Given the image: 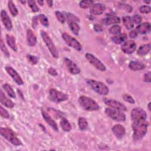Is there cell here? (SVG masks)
I'll list each match as a JSON object with an SVG mask.
<instances>
[{
    "label": "cell",
    "instance_id": "1",
    "mask_svg": "<svg viewBox=\"0 0 151 151\" xmlns=\"http://www.w3.org/2000/svg\"><path fill=\"white\" fill-rule=\"evenodd\" d=\"M148 122L146 120L133 122L132 124L133 130V139L135 141H138L142 139L146 134L147 131Z\"/></svg>",
    "mask_w": 151,
    "mask_h": 151
},
{
    "label": "cell",
    "instance_id": "2",
    "mask_svg": "<svg viewBox=\"0 0 151 151\" xmlns=\"http://www.w3.org/2000/svg\"><path fill=\"white\" fill-rule=\"evenodd\" d=\"M78 103L81 107L87 111H96L100 107L97 103L90 97L81 96L78 98Z\"/></svg>",
    "mask_w": 151,
    "mask_h": 151
},
{
    "label": "cell",
    "instance_id": "3",
    "mask_svg": "<svg viewBox=\"0 0 151 151\" xmlns=\"http://www.w3.org/2000/svg\"><path fill=\"white\" fill-rule=\"evenodd\" d=\"M0 134L13 145L18 146L22 145L21 140L17 137L14 132L8 127H1Z\"/></svg>",
    "mask_w": 151,
    "mask_h": 151
},
{
    "label": "cell",
    "instance_id": "4",
    "mask_svg": "<svg viewBox=\"0 0 151 151\" xmlns=\"http://www.w3.org/2000/svg\"><path fill=\"white\" fill-rule=\"evenodd\" d=\"M89 86L97 94L101 96H106L109 93L108 87L104 83L94 80L89 79L86 81Z\"/></svg>",
    "mask_w": 151,
    "mask_h": 151
},
{
    "label": "cell",
    "instance_id": "5",
    "mask_svg": "<svg viewBox=\"0 0 151 151\" xmlns=\"http://www.w3.org/2000/svg\"><path fill=\"white\" fill-rule=\"evenodd\" d=\"M41 37L45 44L46 46L47 47L48 49L49 50L50 53L52 55L54 58H57L58 57V51L55 47V45H54L53 41L51 39L50 37L48 35V34L44 31H41Z\"/></svg>",
    "mask_w": 151,
    "mask_h": 151
},
{
    "label": "cell",
    "instance_id": "6",
    "mask_svg": "<svg viewBox=\"0 0 151 151\" xmlns=\"http://www.w3.org/2000/svg\"><path fill=\"white\" fill-rule=\"evenodd\" d=\"M105 113L110 118L117 122H124L126 120V115L121 110L109 107L105 109Z\"/></svg>",
    "mask_w": 151,
    "mask_h": 151
},
{
    "label": "cell",
    "instance_id": "7",
    "mask_svg": "<svg viewBox=\"0 0 151 151\" xmlns=\"http://www.w3.org/2000/svg\"><path fill=\"white\" fill-rule=\"evenodd\" d=\"M68 99V96L61 91H58L55 88H51L49 91V99L55 103L64 101Z\"/></svg>",
    "mask_w": 151,
    "mask_h": 151
},
{
    "label": "cell",
    "instance_id": "8",
    "mask_svg": "<svg viewBox=\"0 0 151 151\" xmlns=\"http://www.w3.org/2000/svg\"><path fill=\"white\" fill-rule=\"evenodd\" d=\"M62 38L65 43L70 47L73 48L77 51H81L82 50V46L81 44L74 37L69 35L66 32L62 34Z\"/></svg>",
    "mask_w": 151,
    "mask_h": 151
},
{
    "label": "cell",
    "instance_id": "9",
    "mask_svg": "<svg viewBox=\"0 0 151 151\" xmlns=\"http://www.w3.org/2000/svg\"><path fill=\"white\" fill-rule=\"evenodd\" d=\"M85 57L86 59L88 61V62L97 70L101 71H105L106 70V68L104 64L94 55L87 52L85 55Z\"/></svg>",
    "mask_w": 151,
    "mask_h": 151
},
{
    "label": "cell",
    "instance_id": "10",
    "mask_svg": "<svg viewBox=\"0 0 151 151\" xmlns=\"http://www.w3.org/2000/svg\"><path fill=\"white\" fill-rule=\"evenodd\" d=\"M131 117L133 122L146 120L147 114L146 111L140 107H135L131 111Z\"/></svg>",
    "mask_w": 151,
    "mask_h": 151
},
{
    "label": "cell",
    "instance_id": "11",
    "mask_svg": "<svg viewBox=\"0 0 151 151\" xmlns=\"http://www.w3.org/2000/svg\"><path fill=\"white\" fill-rule=\"evenodd\" d=\"M103 101L107 106H109V107H110L111 108L116 109H117L119 110H123V111L126 110V107L123 104H122V103H120L116 100L104 98Z\"/></svg>",
    "mask_w": 151,
    "mask_h": 151
},
{
    "label": "cell",
    "instance_id": "12",
    "mask_svg": "<svg viewBox=\"0 0 151 151\" xmlns=\"http://www.w3.org/2000/svg\"><path fill=\"white\" fill-rule=\"evenodd\" d=\"M5 70L7 73L12 78L14 81L18 85H22L24 81L17 71L11 66H6Z\"/></svg>",
    "mask_w": 151,
    "mask_h": 151
},
{
    "label": "cell",
    "instance_id": "13",
    "mask_svg": "<svg viewBox=\"0 0 151 151\" xmlns=\"http://www.w3.org/2000/svg\"><path fill=\"white\" fill-rule=\"evenodd\" d=\"M136 49V44L134 41L129 40L123 44L121 47L122 51L127 54L133 53Z\"/></svg>",
    "mask_w": 151,
    "mask_h": 151
},
{
    "label": "cell",
    "instance_id": "14",
    "mask_svg": "<svg viewBox=\"0 0 151 151\" xmlns=\"http://www.w3.org/2000/svg\"><path fill=\"white\" fill-rule=\"evenodd\" d=\"M64 63L67 67V70L71 74L76 75V74H78L80 73L81 70H80V68L77 65V64L76 63H74L70 59H69L68 58H65Z\"/></svg>",
    "mask_w": 151,
    "mask_h": 151
},
{
    "label": "cell",
    "instance_id": "15",
    "mask_svg": "<svg viewBox=\"0 0 151 151\" xmlns=\"http://www.w3.org/2000/svg\"><path fill=\"white\" fill-rule=\"evenodd\" d=\"M1 18L3 23V25H4L5 28L8 31H11L12 28V23L6 11L5 10L1 11Z\"/></svg>",
    "mask_w": 151,
    "mask_h": 151
},
{
    "label": "cell",
    "instance_id": "16",
    "mask_svg": "<svg viewBox=\"0 0 151 151\" xmlns=\"http://www.w3.org/2000/svg\"><path fill=\"white\" fill-rule=\"evenodd\" d=\"M106 9V6L103 4L96 3L94 4L90 9V12L95 15H100L102 14Z\"/></svg>",
    "mask_w": 151,
    "mask_h": 151
},
{
    "label": "cell",
    "instance_id": "17",
    "mask_svg": "<svg viewBox=\"0 0 151 151\" xmlns=\"http://www.w3.org/2000/svg\"><path fill=\"white\" fill-rule=\"evenodd\" d=\"M111 130L117 139H122V137H123L126 132L124 126L120 124H117L113 126Z\"/></svg>",
    "mask_w": 151,
    "mask_h": 151
},
{
    "label": "cell",
    "instance_id": "18",
    "mask_svg": "<svg viewBox=\"0 0 151 151\" xmlns=\"http://www.w3.org/2000/svg\"><path fill=\"white\" fill-rule=\"evenodd\" d=\"M41 113L42 116L44 119V120L56 132H58V127L55 123V122L51 118V117L49 115L48 113H47L44 110H41Z\"/></svg>",
    "mask_w": 151,
    "mask_h": 151
},
{
    "label": "cell",
    "instance_id": "19",
    "mask_svg": "<svg viewBox=\"0 0 151 151\" xmlns=\"http://www.w3.org/2000/svg\"><path fill=\"white\" fill-rule=\"evenodd\" d=\"M0 101H1V103L3 106H4L8 108L11 109V108L14 107L15 106V103L5 95V94L3 93L2 90H1V91H0Z\"/></svg>",
    "mask_w": 151,
    "mask_h": 151
},
{
    "label": "cell",
    "instance_id": "20",
    "mask_svg": "<svg viewBox=\"0 0 151 151\" xmlns=\"http://www.w3.org/2000/svg\"><path fill=\"white\" fill-rule=\"evenodd\" d=\"M150 28L149 22H144L137 25L136 28V31L140 34H146L150 32Z\"/></svg>",
    "mask_w": 151,
    "mask_h": 151
},
{
    "label": "cell",
    "instance_id": "21",
    "mask_svg": "<svg viewBox=\"0 0 151 151\" xmlns=\"http://www.w3.org/2000/svg\"><path fill=\"white\" fill-rule=\"evenodd\" d=\"M120 22V19L119 17L116 16H110L107 18L101 19V22L105 25H109L111 24H119Z\"/></svg>",
    "mask_w": 151,
    "mask_h": 151
},
{
    "label": "cell",
    "instance_id": "22",
    "mask_svg": "<svg viewBox=\"0 0 151 151\" xmlns=\"http://www.w3.org/2000/svg\"><path fill=\"white\" fill-rule=\"evenodd\" d=\"M27 40L28 45L29 46H34L37 43V38L32 31L30 29L27 31Z\"/></svg>",
    "mask_w": 151,
    "mask_h": 151
},
{
    "label": "cell",
    "instance_id": "23",
    "mask_svg": "<svg viewBox=\"0 0 151 151\" xmlns=\"http://www.w3.org/2000/svg\"><path fill=\"white\" fill-rule=\"evenodd\" d=\"M129 67L131 70L136 71L143 70L145 68V65L139 61H132L129 64Z\"/></svg>",
    "mask_w": 151,
    "mask_h": 151
},
{
    "label": "cell",
    "instance_id": "24",
    "mask_svg": "<svg viewBox=\"0 0 151 151\" xmlns=\"http://www.w3.org/2000/svg\"><path fill=\"white\" fill-rule=\"evenodd\" d=\"M6 43L8 45V46L14 51H17L18 48H17V45L15 42V38L14 37H13L12 35H9V34H6Z\"/></svg>",
    "mask_w": 151,
    "mask_h": 151
},
{
    "label": "cell",
    "instance_id": "25",
    "mask_svg": "<svg viewBox=\"0 0 151 151\" xmlns=\"http://www.w3.org/2000/svg\"><path fill=\"white\" fill-rule=\"evenodd\" d=\"M150 50V44H146L141 45L137 51V54L140 56L146 55Z\"/></svg>",
    "mask_w": 151,
    "mask_h": 151
},
{
    "label": "cell",
    "instance_id": "26",
    "mask_svg": "<svg viewBox=\"0 0 151 151\" xmlns=\"http://www.w3.org/2000/svg\"><path fill=\"white\" fill-rule=\"evenodd\" d=\"M127 38L125 34H120L111 37V41L116 44H120L124 42Z\"/></svg>",
    "mask_w": 151,
    "mask_h": 151
},
{
    "label": "cell",
    "instance_id": "27",
    "mask_svg": "<svg viewBox=\"0 0 151 151\" xmlns=\"http://www.w3.org/2000/svg\"><path fill=\"white\" fill-rule=\"evenodd\" d=\"M68 25L72 32L76 35H78L80 29V27L78 24L74 21H68Z\"/></svg>",
    "mask_w": 151,
    "mask_h": 151
},
{
    "label": "cell",
    "instance_id": "28",
    "mask_svg": "<svg viewBox=\"0 0 151 151\" xmlns=\"http://www.w3.org/2000/svg\"><path fill=\"white\" fill-rule=\"evenodd\" d=\"M123 22L126 29H131L134 27V23L130 16H124L122 18Z\"/></svg>",
    "mask_w": 151,
    "mask_h": 151
},
{
    "label": "cell",
    "instance_id": "29",
    "mask_svg": "<svg viewBox=\"0 0 151 151\" xmlns=\"http://www.w3.org/2000/svg\"><path fill=\"white\" fill-rule=\"evenodd\" d=\"M2 88L5 90V91L6 92V93L8 94V95L11 97V98H15L16 97V94L15 91H14L13 88H12V87L8 83H5L4 84L2 85Z\"/></svg>",
    "mask_w": 151,
    "mask_h": 151
},
{
    "label": "cell",
    "instance_id": "30",
    "mask_svg": "<svg viewBox=\"0 0 151 151\" xmlns=\"http://www.w3.org/2000/svg\"><path fill=\"white\" fill-rule=\"evenodd\" d=\"M60 126L62 129L65 132H70L71 130V125L68 120L65 118H63L60 122Z\"/></svg>",
    "mask_w": 151,
    "mask_h": 151
},
{
    "label": "cell",
    "instance_id": "31",
    "mask_svg": "<svg viewBox=\"0 0 151 151\" xmlns=\"http://www.w3.org/2000/svg\"><path fill=\"white\" fill-rule=\"evenodd\" d=\"M78 125L80 130H85L88 127L87 120L83 117H80L78 120Z\"/></svg>",
    "mask_w": 151,
    "mask_h": 151
},
{
    "label": "cell",
    "instance_id": "32",
    "mask_svg": "<svg viewBox=\"0 0 151 151\" xmlns=\"http://www.w3.org/2000/svg\"><path fill=\"white\" fill-rule=\"evenodd\" d=\"M8 8L10 11V12H11V14H12V16L15 17V16H17L18 15V9L16 7L14 3L12 1H9L8 2Z\"/></svg>",
    "mask_w": 151,
    "mask_h": 151
},
{
    "label": "cell",
    "instance_id": "33",
    "mask_svg": "<svg viewBox=\"0 0 151 151\" xmlns=\"http://www.w3.org/2000/svg\"><path fill=\"white\" fill-rule=\"evenodd\" d=\"M109 31L111 34L118 35L121 33V27L118 25H114L109 28Z\"/></svg>",
    "mask_w": 151,
    "mask_h": 151
},
{
    "label": "cell",
    "instance_id": "34",
    "mask_svg": "<svg viewBox=\"0 0 151 151\" xmlns=\"http://www.w3.org/2000/svg\"><path fill=\"white\" fill-rule=\"evenodd\" d=\"M93 1H81L79 2V6L83 9H86L91 6L94 4Z\"/></svg>",
    "mask_w": 151,
    "mask_h": 151
},
{
    "label": "cell",
    "instance_id": "35",
    "mask_svg": "<svg viewBox=\"0 0 151 151\" xmlns=\"http://www.w3.org/2000/svg\"><path fill=\"white\" fill-rule=\"evenodd\" d=\"M38 18L42 25H44L45 27H48L49 25L48 19V18L44 14H40L38 16Z\"/></svg>",
    "mask_w": 151,
    "mask_h": 151
},
{
    "label": "cell",
    "instance_id": "36",
    "mask_svg": "<svg viewBox=\"0 0 151 151\" xmlns=\"http://www.w3.org/2000/svg\"><path fill=\"white\" fill-rule=\"evenodd\" d=\"M27 2H28V6L30 7V8L31 9L32 12H37L39 11V8L37 5L35 1L29 0V1H28Z\"/></svg>",
    "mask_w": 151,
    "mask_h": 151
},
{
    "label": "cell",
    "instance_id": "37",
    "mask_svg": "<svg viewBox=\"0 0 151 151\" xmlns=\"http://www.w3.org/2000/svg\"><path fill=\"white\" fill-rule=\"evenodd\" d=\"M55 15L59 22H60L61 24H64L65 22V18L62 12L58 11H56L55 12Z\"/></svg>",
    "mask_w": 151,
    "mask_h": 151
},
{
    "label": "cell",
    "instance_id": "38",
    "mask_svg": "<svg viewBox=\"0 0 151 151\" xmlns=\"http://www.w3.org/2000/svg\"><path fill=\"white\" fill-rule=\"evenodd\" d=\"M0 47H1V50L2 51V52L4 53V54L6 57H9L10 56V54L8 50V49L6 48L5 44L3 42L2 39H1V42H0Z\"/></svg>",
    "mask_w": 151,
    "mask_h": 151
},
{
    "label": "cell",
    "instance_id": "39",
    "mask_svg": "<svg viewBox=\"0 0 151 151\" xmlns=\"http://www.w3.org/2000/svg\"><path fill=\"white\" fill-rule=\"evenodd\" d=\"M27 58L28 60V61L29 63H31L32 64H36L38 63L39 58L38 57H37V56L35 55H30L28 54L27 55Z\"/></svg>",
    "mask_w": 151,
    "mask_h": 151
},
{
    "label": "cell",
    "instance_id": "40",
    "mask_svg": "<svg viewBox=\"0 0 151 151\" xmlns=\"http://www.w3.org/2000/svg\"><path fill=\"white\" fill-rule=\"evenodd\" d=\"M67 21H74L76 22H80L79 18L74 15L73 14L71 13H68L67 14Z\"/></svg>",
    "mask_w": 151,
    "mask_h": 151
},
{
    "label": "cell",
    "instance_id": "41",
    "mask_svg": "<svg viewBox=\"0 0 151 151\" xmlns=\"http://www.w3.org/2000/svg\"><path fill=\"white\" fill-rule=\"evenodd\" d=\"M122 97H123V100H124L125 101H126V102H127V103H130V104H134V103H135L134 100L133 98L131 96H130L129 94H124Z\"/></svg>",
    "mask_w": 151,
    "mask_h": 151
},
{
    "label": "cell",
    "instance_id": "42",
    "mask_svg": "<svg viewBox=\"0 0 151 151\" xmlns=\"http://www.w3.org/2000/svg\"><path fill=\"white\" fill-rule=\"evenodd\" d=\"M139 11L142 14H148L151 11V8L148 5H142L139 8Z\"/></svg>",
    "mask_w": 151,
    "mask_h": 151
},
{
    "label": "cell",
    "instance_id": "43",
    "mask_svg": "<svg viewBox=\"0 0 151 151\" xmlns=\"http://www.w3.org/2000/svg\"><path fill=\"white\" fill-rule=\"evenodd\" d=\"M0 114L1 116L5 119H9L10 117L8 111L6 109H5L2 106L0 107Z\"/></svg>",
    "mask_w": 151,
    "mask_h": 151
},
{
    "label": "cell",
    "instance_id": "44",
    "mask_svg": "<svg viewBox=\"0 0 151 151\" xmlns=\"http://www.w3.org/2000/svg\"><path fill=\"white\" fill-rule=\"evenodd\" d=\"M132 19L133 23H135L136 24H139L142 21V18L140 15H139L138 14H136L132 17Z\"/></svg>",
    "mask_w": 151,
    "mask_h": 151
},
{
    "label": "cell",
    "instance_id": "45",
    "mask_svg": "<svg viewBox=\"0 0 151 151\" xmlns=\"http://www.w3.org/2000/svg\"><path fill=\"white\" fill-rule=\"evenodd\" d=\"M150 76H151V73L150 71L145 74L144 77H143L144 81L147 82V83H150Z\"/></svg>",
    "mask_w": 151,
    "mask_h": 151
},
{
    "label": "cell",
    "instance_id": "46",
    "mask_svg": "<svg viewBox=\"0 0 151 151\" xmlns=\"http://www.w3.org/2000/svg\"><path fill=\"white\" fill-rule=\"evenodd\" d=\"M94 29L96 32H102L103 31V27L101 25L96 24L94 25Z\"/></svg>",
    "mask_w": 151,
    "mask_h": 151
},
{
    "label": "cell",
    "instance_id": "47",
    "mask_svg": "<svg viewBox=\"0 0 151 151\" xmlns=\"http://www.w3.org/2000/svg\"><path fill=\"white\" fill-rule=\"evenodd\" d=\"M48 72L50 75L52 76H57L58 75L57 71L54 68H52V67H50L48 68Z\"/></svg>",
    "mask_w": 151,
    "mask_h": 151
},
{
    "label": "cell",
    "instance_id": "48",
    "mask_svg": "<svg viewBox=\"0 0 151 151\" xmlns=\"http://www.w3.org/2000/svg\"><path fill=\"white\" fill-rule=\"evenodd\" d=\"M38 25V17H34L32 18V27L35 29Z\"/></svg>",
    "mask_w": 151,
    "mask_h": 151
},
{
    "label": "cell",
    "instance_id": "49",
    "mask_svg": "<svg viewBox=\"0 0 151 151\" xmlns=\"http://www.w3.org/2000/svg\"><path fill=\"white\" fill-rule=\"evenodd\" d=\"M137 32L136 30H132L129 32V37L131 38H135L137 36Z\"/></svg>",
    "mask_w": 151,
    "mask_h": 151
},
{
    "label": "cell",
    "instance_id": "50",
    "mask_svg": "<svg viewBox=\"0 0 151 151\" xmlns=\"http://www.w3.org/2000/svg\"><path fill=\"white\" fill-rule=\"evenodd\" d=\"M47 3L48 4V6H49L50 7H51V6H52V4H53V2H52V1H47Z\"/></svg>",
    "mask_w": 151,
    "mask_h": 151
},
{
    "label": "cell",
    "instance_id": "51",
    "mask_svg": "<svg viewBox=\"0 0 151 151\" xmlns=\"http://www.w3.org/2000/svg\"><path fill=\"white\" fill-rule=\"evenodd\" d=\"M37 2H38V4L39 5H40L41 6H42V5H44V1H43L38 0V1H37Z\"/></svg>",
    "mask_w": 151,
    "mask_h": 151
},
{
    "label": "cell",
    "instance_id": "52",
    "mask_svg": "<svg viewBox=\"0 0 151 151\" xmlns=\"http://www.w3.org/2000/svg\"><path fill=\"white\" fill-rule=\"evenodd\" d=\"M150 104H151V103H150V102H149V104H148V106H147V107H148V109H149V110H150Z\"/></svg>",
    "mask_w": 151,
    "mask_h": 151
},
{
    "label": "cell",
    "instance_id": "53",
    "mask_svg": "<svg viewBox=\"0 0 151 151\" xmlns=\"http://www.w3.org/2000/svg\"><path fill=\"white\" fill-rule=\"evenodd\" d=\"M144 2L146 3V4H150V1H144Z\"/></svg>",
    "mask_w": 151,
    "mask_h": 151
},
{
    "label": "cell",
    "instance_id": "54",
    "mask_svg": "<svg viewBox=\"0 0 151 151\" xmlns=\"http://www.w3.org/2000/svg\"><path fill=\"white\" fill-rule=\"evenodd\" d=\"M20 2H21L22 4H25V3L26 2V1H21Z\"/></svg>",
    "mask_w": 151,
    "mask_h": 151
}]
</instances>
